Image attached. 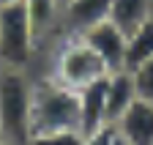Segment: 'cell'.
<instances>
[{
	"instance_id": "cell-7",
	"label": "cell",
	"mask_w": 153,
	"mask_h": 145,
	"mask_svg": "<svg viewBox=\"0 0 153 145\" xmlns=\"http://www.w3.org/2000/svg\"><path fill=\"white\" fill-rule=\"evenodd\" d=\"M126 145H153V101L134 99L118 118Z\"/></svg>"
},
{
	"instance_id": "cell-10",
	"label": "cell",
	"mask_w": 153,
	"mask_h": 145,
	"mask_svg": "<svg viewBox=\"0 0 153 145\" xmlns=\"http://www.w3.org/2000/svg\"><path fill=\"white\" fill-rule=\"evenodd\" d=\"M104 99H107V120H118L128 110V104L137 99V90H134V80H131L128 68H115L107 74Z\"/></svg>"
},
{
	"instance_id": "cell-8",
	"label": "cell",
	"mask_w": 153,
	"mask_h": 145,
	"mask_svg": "<svg viewBox=\"0 0 153 145\" xmlns=\"http://www.w3.org/2000/svg\"><path fill=\"white\" fill-rule=\"evenodd\" d=\"M27 14H30V25L36 33L38 49L44 44H52L60 33V0H25Z\"/></svg>"
},
{
	"instance_id": "cell-11",
	"label": "cell",
	"mask_w": 153,
	"mask_h": 145,
	"mask_svg": "<svg viewBox=\"0 0 153 145\" xmlns=\"http://www.w3.org/2000/svg\"><path fill=\"white\" fill-rule=\"evenodd\" d=\"M153 16V0H109V19L126 36Z\"/></svg>"
},
{
	"instance_id": "cell-14",
	"label": "cell",
	"mask_w": 153,
	"mask_h": 145,
	"mask_svg": "<svg viewBox=\"0 0 153 145\" xmlns=\"http://www.w3.org/2000/svg\"><path fill=\"white\" fill-rule=\"evenodd\" d=\"M85 145H126L123 142V132L118 120H104L93 129V134L85 140Z\"/></svg>"
},
{
	"instance_id": "cell-3",
	"label": "cell",
	"mask_w": 153,
	"mask_h": 145,
	"mask_svg": "<svg viewBox=\"0 0 153 145\" xmlns=\"http://www.w3.org/2000/svg\"><path fill=\"white\" fill-rule=\"evenodd\" d=\"M30 82L33 74L22 68H0V142H27L30 126Z\"/></svg>"
},
{
	"instance_id": "cell-4",
	"label": "cell",
	"mask_w": 153,
	"mask_h": 145,
	"mask_svg": "<svg viewBox=\"0 0 153 145\" xmlns=\"http://www.w3.org/2000/svg\"><path fill=\"white\" fill-rule=\"evenodd\" d=\"M36 55H38V41L25 0L0 6V68L30 71Z\"/></svg>"
},
{
	"instance_id": "cell-13",
	"label": "cell",
	"mask_w": 153,
	"mask_h": 145,
	"mask_svg": "<svg viewBox=\"0 0 153 145\" xmlns=\"http://www.w3.org/2000/svg\"><path fill=\"white\" fill-rule=\"evenodd\" d=\"M131 80H134V90H137V99L153 101V55L140 60L137 66H131Z\"/></svg>"
},
{
	"instance_id": "cell-1",
	"label": "cell",
	"mask_w": 153,
	"mask_h": 145,
	"mask_svg": "<svg viewBox=\"0 0 153 145\" xmlns=\"http://www.w3.org/2000/svg\"><path fill=\"white\" fill-rule=\"evenodd\" d=\"M60 129H79V93L49 74L33 77L27 142Z\"/></svg>"
},
{
	"instance_id": "cell-12",
	"label": "cell",
	"mask_w": 153,
	"mask_h": 145,
	"mask_svg": "<svg viewBox=\"0 0 153 145\" xmlns=\"http://www.w3.org/2000/svg\"><path fill=\"white\" fill-rule=\"evenodd\" d=\"M150 55H153V16L126 36V68L137 66Z\"/></svg>"
},
{
	"instance_id": "cell-15",
	"label": "cell",
	"mask_w": 153,
	"mask_h": 145,
	"mask_svg": "<svg viewBox=\"0 0 153 145\" xmlns=\"http://www.w3.org/2000/svg\"><path fill=\"white\" fill-rule=\"evenodd\" d=\"M6 3H22V0H0V6H6Z\"/></svg>"
},
{
	"instance_id": "cell-5",
	"label": "cell",
	"mask_w": 153,
	"mask_h": 145,
	"mask_svg": "<svg viewBox=\"0 0 153 145\" xmlns=\"http://www.w3.org/2000/svg\"><path fill=\"white\" fill-rule=\"evenodd\" d=\"M88 41V47L104 60L109 71L115 68H126V33L115 25L112 19H101L85 33H79Z\"/></svg>"
},
{
	"instance_id": "cell-16",
	"label": "cell",
	"mask_w": 153,
	"mask_h": 145,
	"mask_svg": "<svg viewBox=\"0 0 153 145\" xmlns=\"http://www.w3.org/2000/svg\"><path fill=\"white\" fill-rule=\"evenodd\" d=\"M60 3H63V0H60Z\"/></svg>"
},
{
	"instance_id": "cell-2",
	"label": "cell",
	"mask_w": 153,
	"mask_h": 145,
	"mask_svg": "<svg viewBox=\"0 0 153 145\" xmlns=\"http://www.w3.org/2000/svg\"><path fill=\"white\" fill-rule=\"evenodd\" d=\"M109 68L104 66V60L88 47V41L82 36L63 33L52 41V58H49L47 74L60 80L63 85L79 90V88H85L96 80H101Z\"/></svg>"
},
{
	"instance_id": "cell-9",
	"label": "cell",
	"mask_w": 153,
	"mask_h": 145,
	"mask_svg": "<svg viewBox=\"0 0 153 145\" xmlns=\"http://www.w3.org/2000/svg\"><path fill=\"white\" fill-rule=\"evenodd\" d=\"M107 74L101 80H96V82H90V85L76 90V93H79V132H82L85 140L93 134V129L99 123L107 120V99H104V80H107Z\"/></svg>"
},
{
	"instance_id": "cell-6",
	"label": "cell",
	"mask_w": 153,
	"mask_h": 145,
	"mask_svg": "<svg viewBox=\"0 0 153 145\" xmlns=\"http://www.w3.org/2000/svg\"><path fill=\"white\" fill-rule=\"evenodd\" d=\"M101 19H109V0H63L60 3V33L79 36Z\"/></svg>"
}]
</instances>
